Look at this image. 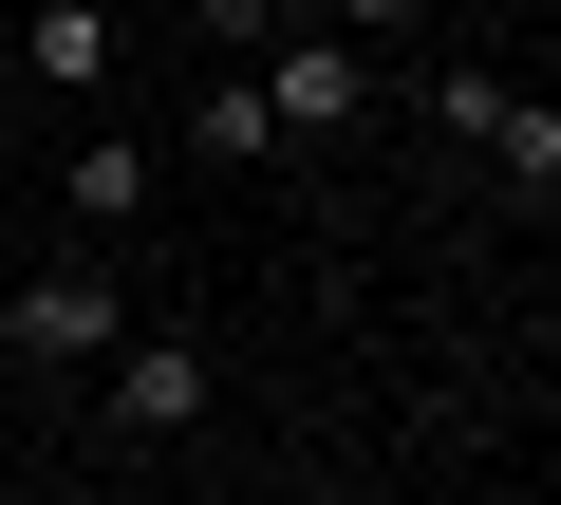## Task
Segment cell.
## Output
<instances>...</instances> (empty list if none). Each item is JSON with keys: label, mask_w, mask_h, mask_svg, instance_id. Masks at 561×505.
Masks as SVG:
<instances>
[{"label": "cell", "mask_w": 561, "mask_h": 505, "mask_svg": "<svg viewBox=\"0 0 561 505\" xmlns=\"http://www.w3.org/2000/svg\"><path fill=\"white\" fill-rule=\"evenodd\" d=\"M113 337H131V282L113 263H38L20 300H0V356H20V375H94Z\"/></svg>", "instance_id": "6da1fadb"}, {"label": "cell", "mask_w": 561, "mask_h": 505, "mask_svg": "<svg viewBox=\"0 0 561 505\" xmlns=\"http://www.w3.org/2000/svg\"><path fill=\"white\" fill-rule=\"evenodd\" d=\"M94 375H113V431H131V449H169V431H206V393H225V356H206L187 319H131V337H113Z\"/></svg>", "instance_id": "7a4b0ae2"}, {"label": "cell", "mask_w": 561, "mask_h": 505, "mask_svg": "<svg viewBox=\"0 0 561 505\" xmlns=\"http://www.w3.org/2000/svg\"><path fill=\"white\" fill-rule=\"evenodd\" d=\"M243 94H262V131H356V113H375V57H356V38H262Z\"/></svg>", "instance_id": "3957f363"}, {"label": "cell", "mask_w": 561, "mask_h": 505, "mask_svg": "<svg viewBox=\"0 0 561 505\" xmlns=\"http://www.w3.org/2000/svg\"><path fill=\"white\" fill-rule=\"evenodd\" d=\"M20 57H38L57 94H94V76H113V0H38V20H20Z\"/></svg>", "instance_id": "277c9868"}, {"label": "cell", "mask_w": 561, "mask_h": 505, "mask_svg": "<svg viewBox=\"0 0 561 505\" xmlns=\"http://www.w3.org/2000/svg\"><path fill=\"white\" fill-rule=\"evenodd\" d=\"M486 169L542 206V187H561V113H542V94H505V113H486Z\"/></svg>", "instance_id": "5b68a950"}, {"label": "cell", "mask_w": 561, "mask_h": 505, "mask_svg": "<svg viewBox=\"0 0 561 505\" xmlns=\"http://www.w3.org/2000/svg\"><path fill=\"white\" fill-rule=\"evenodd\" d=\"M150 206V150H113V131H76V225H131Z\"/></svg>", "instance_id": "8992f818"}, {"label": "cell", "mask_w": 561, "mask_h": 505, "mask_svg": "<svg viewBox=\"0 0 561 505\" xmlns=\"http://www.w3.org/2000/svg\"><path fill=\"white\" fill-rule=\"evenodd\" d=\"M187 150H225V169H243V150H280V131H262V94H243V76H206V113H187Z\"/></svg>", "instance_id": "52a82bcc"}, {"label": "cell", "mask_w": 561, "mask_h": 505, "mask_svg": "<svg viewBox=\"0 0 561 505\" xmlns=\"http://www.w3.org/2000/svg\"><path fill=\"white\" fill-rule=\"evenodd\" d=\"M393 20H431V0H337V38H356V57H375V38H393Z\"/></svg>", "instance_id": "ba28073f"}, {"label": "cell", "mask_w": 561, "mask_h": 505, "mask_svg": "<svg viewBox=\"0 0 561 505\" xmlns=\"http://www.w3.org/2000/svg\"><path fill=\"white\" fill-rule=\"evenodd\" d=\"M280 505H356V486H280Z\"/></svg>", "instance_id": "9c48e42d"}, {"label": "cell", "mask_w": 561, "mask_h": 505, "mask_svg": "<svg viewBox=\"0 0 561 505\" xmlns=\"http://www.w3.org/2000/svg\"><path fill=\"white\" fill-rule=\"evenodd\" d=\"M0 505H57V486H0Z\"/></svg>", "instance_id": "30bf717a"}, {"label": "cell", "mask_w": 561, "mask_h": 505, "mask_svg": "<svg viewBox=\"0 0 561 505\" xmlns=\"http://www.w3.org/2000/svg\"><path fill=\"white\" fill-rule=\"evenodd\" d=\"M0 206H20V187H0Z\"/></svg>", "instance_id": "8fae6325"}]
</instances>
